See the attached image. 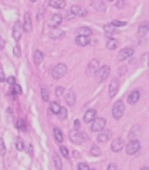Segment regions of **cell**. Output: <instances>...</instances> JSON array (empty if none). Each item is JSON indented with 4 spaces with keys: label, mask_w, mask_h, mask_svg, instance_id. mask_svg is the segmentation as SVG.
Segmentation results:
<instances>
[{
    "label": "cell",
    "mask_w": 149,
    "mask_h": 170,
    "mask_svg": "<svg viewBox=\"0 0 149 170\" xmlns=\"http://www.w3.org/2000/svg\"><path fill=\"white\" fill-rule=\"evenodd\" d=\"M20 92H21V88L19 87L17 84H14V85H13V91H11V94H13L14 97H16L17 94H20Z\"/></svg>",
    "instance_id": "obj_38"
},
{
    "label": "cell",
    "mask_w": 149,
    "mask_h": 170,
    "mask_svg": "<svg viewBox=\"0 0 149 170\" xmlns=\"http://www.w3.org/2000/svg\"><path fill=\"white\" fill-rule=\"evenodd\" d=\"M105 125H107L105 118H95L91 125V130L92 132H101V130L105 129Z\"/></svg>",
    "instance_id": "obj_6"
},
{
    "label": "cell",
    "mask_w": 149,
    "mask_h": 170,
    "mask_svg": "<svg viewBox=\"0 0 149 170\" xmlns=\"http://www.w3.org/2000/svg\"><path fill=\"white\" fill-rule=\"evenodd\" d=\"M53 162H54V166H55V169H57V170H61V169H63V162H61L60 156H58L57 153L53 155Z\"/></svg>",
    "instance_id": "obj_27"
},
{
    "label": "cell",
    "mask_w": 149,
    "mask_h": 170,
    "mask_svg": "<svg viewBox=\"0 0 149 170\" xmlns=\"http://www.w3.org/2000/svg\"><path fill=\"white\" fill-rule=\"evenodd\" d=\"M6 81H7V84H9V85H11V87H13L14 84H16V80H14V77H9V78H6Z\"/></svg>",
    "instance_id": "obj_45"
},
{
    "label": "cell",
    "mask_w": 149,
    "mask_h": 170,
    "mask_svg": "<svg viewBox=\"0 0 149 170\" xmlns=\"http://www.w3.org/2000/svg\"><path fill=\"white\" fill-rule=\"evenodd\" d=\"M47 4L48 6H51V7H54V9H64L65 7L64 0H50Z\"/></svg>",
    "instance_id": "obj_21"
},
{
    "label": "cell",
    "mask_w": 149,
    "mask_h": 170,
    "mask_svg": "<svg viewBox=\"0 0 149 170\" xmlns=\"http://www.w3.org/2000/svg\"><path fill=\"white\" fill-rule=\"evenodd\" d=\"M116 47H118V41H116L115 38H108V41H107V48H108V50H115Z\"/></svg>",
    "instance_id": "obj_29"
},
{
    "label": "cell",
    "mask_w": 149,
    "mask_h": 170,
    "mask_svg": "<svg viewBox=\"0 0 149 170\" xmlns=\"http://www.w3.org/2000/svg\"><path fill=\"white\" fill-rule=\"evenodd\" d=\"M90 170H94V169H90Z\"/></svg>",
    "instance_id": "obj_53"
},
{
    "label": "cell",
    "mask_w": 149,
    "mask_h": 170,
    "mask_svg": "<svg viewBox=\"0 0 149 170\" xmlns=\"http://www.w3.org/2000/svg\"><path fill=\"white\" fill-rule=\"evenodd\" d=\"M115 27H114V24L112 23H108V24H105L104 26V33L105 34H108V36H112V34L115 33Z\"/></svg>",
    "instance_id": "obj_26"
},
{
    "label": "cell",
    "mask_w": 149,
    "mask_h": 170,
    "mask_svg": "<svg viewBox=\"0 0 149 170\" xmlns=\"http://www.w3.org/2000/svg\"><path fill=\"white\" fill-rule=\"evenodd\" d=\"M61 37H64V31L61 30V28H51L50 31V38L53 40H58Z\"/></svg>",
    "instance_id": "obj_18"
},
{
    "label": "cell",
    "mask_w": 149,
    "mask_h": 170,
    "mask_svg": "<svg viewBox=\"0 0 149 170\" xmlns=\"http://www.w3.org/2000/svg\"><path fill=\"white\" fill-rule=\"evenodd\" d=\"M90 152H91V155H94V156H99L101 155V149H99L97 145H94V146H91V149H90Z\"/></svg>",
    "instance_id": "obj_33"
},
{
    "label": "cell",
    "mask_w": 149,
    "mask_h": 170,
    "mask_svg": "<svg viewBox=\"0 0 149 170\" xmlns=\"http://www.w3.org/2000/svg\"><path fill=\"white\" fill-rule=\"evenodd\" d=\"M21 34H23V26H21L20 21H16L13 27V38L16 41H19L21 38Z\"/></svg>",
    "instance_id": "obj_9"
},
{
    "label": "cell",
    "mask_w": 149,
    "mask_h": 170,
    "mask_svg": "<svg viewBox=\"0 0 149 170\" xmlns=\"http://www.w3.org/2000/svg\"><path fill=\"white\" fill-rule=\"evenodd\" d=\"M43 60H44V55H43V53H41L40 50H36V51H34V63L38 65V64L43 63Z\"/></svg>",
    "instance_id": "obj_25"
},
{
    "label": "cell",
    "mask_w": 149,
    "mask_h": 170,
    "mask_svg": "<svg viewBox=\"0 0 149 170\" xmlns=\"http://www.w3.org/2000/svg\"><path fill=\"white\" fill-rule=\"evenodd\" d=\"M44 10H46V7L43 6L40 9V10L37 11V20H41V19H43V14H44Z\"/></svg>",
    "instance_id": "obj_42"
},
{
    "label": "cell",
    "mask_w": 149,
    "mask_h": 170,
    "mask_svg": "<svg viewBox=\"0 0 149 170\" xmlns=\"http://www.w3.org/2000/svg\"><path fill=\"white\" fill-rule=\"evenodd\" d=\"M3 47H4V40L2 38V36H0V50H3Z\"/></svg>",
    "instance_id": "obj_49"
},
{
    "label": "cell",
    "mask_w": 149,
    "mask_h": 170,
    "mask_svg": "<svg viewBox=\"0 0 149 170\" xmlns=\"http://www.w3.org/2000/svg\"><path fill=\"white\" fill-rule=\"evenodd\" d=\"M139 98H141V92H139V91H132V92L128 95V103L134 105V103H136L139 101Z\"/></svg>",
    "instance_id": "obj_17"
},
{
    "label": "cell",
    "mask_w": 149,
    "mask_h": 170,
    "mask_svg": "<svg viewBox=\"0 0 149 170\" xmlns=\"http://www.w3.org/2000/svg\"><path fill=\"white\" fill-rule=\"evenodd\" d=\"M99 70V61L98 60H91L88 63V67H87V72L88 75H94L97 74V71Z\"/></svg>",
    "instance_id": "obj_10"
},
{
    "label": "cell",
    "mask_w": 149,
    "mask_h": 170,
    "mask_svg": "<svg viewBox=\"0 0 149 170\" xmlns=\"http://www.w3.org/2000/svg\"><path fill=\"white\" fill-rule=\"evenodd\" d=\"M68 137H70V140L75 145H81L87 140V135H85L84 132H80V130H71V132L68 133Z\"/></svg>",
    "instance_id": "obj_1"
},
{
    "label": "cell",
    "mask_w": 149,
    "mask_h": 170,
    "mask_svg": "<svg viewBox=\"0 0 149 170\" xmlns=\"http://www.w3.org/2000/svg\"><path fill=\"white\" fill-rule=\"evenodd\" d=\"M65 72H67V65L60 63L51 70V77L54 78V80H60V78H63L65 75Z\"/></svg>",
    "instance_id": "obj_2"
},
{
    "label": "cell",
    "mask_w": 149,
    "mask_h": 170,
    "mask_svg": "<svg viewBox=\"0 0 149 170\" xmlns=\"http://www.w3.org/2000/svg\"><path fill=\"white\" fill-rule=\"evenodd\" d=\"M108 170H118V167H116V164H115V163H109Z\"/></svg>",
    "instance_id": "obj_47"
},
{
    "label": "cell",
    "mask_w": 149,
    "mask_h": 170,
    "mask_svg": "<svg viewBox=\"0 0 149 170\" xmlns=\"http://www.w3.org/2000/svg\"><path fill=\"white\" fill-rule=\"evenodd\" d=\"M28 153L33 155V147H31V146H28Z\"/></svg>",
    "instance_id": "obj_51"
},
{
    "label": "cell",
    "mask_w": 149,
    "mask_h": 170,
    "mask_svg": "<svg viewBox=\"0 0 149 170\" xmlns=\"http://www.w3.org/2000/svg\"><path fill=\"white\" fill-rule=\"evenodd\" d=\"M122 147H124V140H122L121 137H118V139H115V140H112V143H111L112 152H119Z\"/></svg>",
    "instance_id": "obj_16"
},
{
    "label": "cell",
    "mask_w": 149,
    "mask_h": 170,
    "mask_svg": "<svg viewBox=\"0 0 149 170\" xmlns=\"http://www.w3.org/2000/svg\"><path fill=\"white\" fill-rule=\"evenodd\" d=\"M134 55V50L132 48H122V50H119V54H118V60L119 61H124L126 60V58H129V57Z\"/></svg>",
    "instance_id": "obj_12"
},
{
    "label": "cell",
    "mask_w": 149,
    "mask_h": 170,
    "mask_svg": "<svg viewBox=\"0 0 149 170\" xmlns=\"http://www.w3.org/2000/svg\"><path fill=\"white\" fill-rule=\"evenodd\" d=\"M65 102H67L70 107H74L75 105V94L71 92V91L65 94Z\"/></svg>",
    "instance_id": "obj_22"
},
{
    "label": "cell",
    "mask_w": 149,
    "mask_h": 170,
    "mask_svg": "<svg viewBox=\"0 0 149 170\" xmlns=\"http://www.w3.org/2000/svg\"><path fill=\"white\" fill-rule=\"evenodd\" d=\"M139 149H141V142H139L138 139H132L131 142H128V145H126V153L131 155V156L138 153Z\"/></svg>",
    "instance_id": "obj_4"
},
{
    "label": "cell",
    "mask_w": 149,
    "mask_h": 170,
    "mask_svg": "<svg viewBox=\"0 0 149 170\" xmlns=\"http://www.w3.org/2000/svg\"><path fill=\"white\" fill-rule=\"evenodd\" d=\"M53 132H54V137H55V140H57L58 143H61L63 140H64V135H63V132H61L58 128H54L53 129Z\"/></svg>",
    "instance_id": "obj_28"
},
{
    "label": "cell",
    "mask_w": 149,
    "mask_h": 170,
    "mask_svg": "<svg viewBox=\"0 0 149 170\" xmlns=\"http://www.w3.org/2000/svg\"><path fill=\"white\" fill-rule=\"evenodd\" d=\"M124 111H125L124 102H122V101H116V102L114 103V108H112V116L115 118L116 120L121 119L122 115H124Z\"/></svg>",
    "instance_id": "obj_3"
},
{
    "label": "cell",
    "mask_w": 149,
    "mask_h": 170,
    "mask_svg": "<svg viewBox=\"0 0 149 170\" xmlns=\"http://www.w3.org/2000/svg\"><path fill=\"white\" fill-rule=\"evenodd\" d=\"M61 21H63V16L61 14H51L47 20V26L51 27V28H58Z\"/></svg>",
    "instance_id": "obj_7"
},
{
    "label": "cell",
    "mask_w": 149,
    "mask_h": 170,
    "mask_svg": "<svg viewBox=\"0 0 149 170\" xmlns=\"http://www.w3.org/2000/svg\"><path fill=\"white\" fill-rule=\"evenodd\" d=\"M112 24H114V27H124V26H126V23L125 21H118V20H115V21H112Z\"/></svg>",
    "instance_id": "obj_40"
},
{
    "label": "cell",
    "mask_w": 149,
    "mask_h": 170,
    "mask_svg": "<svg viewBox=\"0 0 149 170\" xmlns=\"http://www.w3.org/2000/svg\"><path fill=\"white\" fill-rule=\"evenodd\" d=\"M13 53H14V55H16V57H20V48H19V47H14Z\"/></svg>",
    "instance_id": "obj_48"
},
{
    "label": "cell",
    "mask_w": 149,
    "mask_h": 170,
    "mask_svg": "<svg viewBox=\"0 0 149 170\" xmlns=\"http://www.w3.org/2000/svg\"><path fill=\"white\" fill-rule=\"evenodd\" d=\"M60 109H61V105L58 102H50V111L53 113H57V115H58Z\"/></svg>",
    "instance_id": "obj_30"
},
{
    "label": "cell",
    "mask_w": 149,
    "mask_h": 170,
    "mask_svg": "<svg viewBox=\"0 0 149 170\" xmlns=\"http://www.w3.org/2000/svg\"><path fill=\"white\" fill-rule=\"evenodd\" d=\"M68 13H71L72 16H80V17H84L87 16V10H85L84 7L78 6V4H74V6H71V9H70V11Z\"/></svg>",
    "instance_id": "obj_8"
},
{
    "label": "cell",
    "mask_w": 149,
    "mask_h": 170,
    "mask_svg": "<svg viewBox=\"0 0 149 170\" xmlns=\"http://www.w3.org/2000/svg\"><path fill=\"white\" fill-rule=\"evenodd\" d=\"M0 81H2V82H3V81H6V75H4L3 68H0Z\"/></svg>",
    "instance_id": "obj_46"
},
{
    "label": "cell",
    "mask_w": 149,
    "mask_h": 170,
    "mask_svg": "<svg viewBox=\"0 0 149 170\" xmlns=\"http://www.w3.org/2000/svg\"><path fill=\"white\" fill-rule=\"evenodd\" d=\"M58 116H60V119H65L67 118V109L64 107H61L60 112H58Z\"/></svg>",
    "instance_id": "obj_36"
},
{
    "label": "cell",
    "mask_w": 149,
    "mask_h": 170,
    "mask_svg": "<svg viewBox=\"0 0 149 170\" xmlns=\"http://www.w3.org/2000/svg\"><path fill=\"white\" fill-rule=\"evenodd\" d=\"M109 137H111V132L107 130V129H104V130L99 132L98 137H97V142H98V143H105L107 140H109Z\"/></svg>",
    "instance_id": "obj_14"
},
{
    "label": "cell",
    "mask_w": 149,
    "mask_h": 170,
    "mask_svg": "<svg viewBox=\"0 0 149 170\" xmlns=\"http://www.w3.org/2000/svg\"><path fill=\"white\" fill-rule=\"evenodd\" d=\"M125 4H126L125 0H118V2H115V6H116V7H119V9H122V7L125 6Z\"/></svg>",
    "instance_id": "obj_43"
},
{
    "label": "cell",
    "mask_w": 149,
    "mask_h": 170,
    "mask_svg": "<svg viewBox=\"0 0 149 170\" xmlns=\"http://www.w3.org/2000/svg\"><path fill=\"white\" fill-rule=\"evenodd\" d=\"M95 118H97V111L95 109H88L84 113V122L85 124H91V122H94Z\"/></svg>",
    "instance_id": "obj_13"
},
{
    "label": "cell",
    "mask_w": 149,
    "mask_h": 170,
    "mask_svg": "<svg viewBox=\"0 0 149 170\" xmlns=\"http://www.w3.org/2000/svg\"><path fill=\"white\" fill-rule=\"evenodd\" d=\"M78 36H84V37H90L92 34V30L90 28V27H80L78 28Z\"/></svg>",
    "instance_id": "obj_24"
},
{
    "label": "cell",
    "mask_w": 149,
    "mask_h": 170,
    "mask_svg": "<svg viewBox=\"0 0 149 170\" xmlns=\"http://www.w3.org/2000/svg\"><path fill=\"white\" fill-rule=\"evenodd\" d=\"M141 170H149V167H142Z\"/></svg>",
    "instance_id": "obj_52"
},
{
    "label": "cell",
    "mask_w": 149,
    "mask_h": 170,
    "mask_svg": "<svg viewBox=\"0 0 149 170\" xmlns=\"http://www.w3.org/2000/svg\"><path fill=\"white\" fill-rule=\"evenodd\" d=\"M74 126H75V130L80 129V120H75V122H74Z\"/></svg>",
    "instance_id": "obj_50"
},
{
    "label": "cell",
    "mask_w": 149,
    "mask_h": 170,
    "mask_svg": "<svg viewBox=\"0 0 149 170\" xmlns=\"http://www.w3.org/2000/svg\"><path fill=\"white\" fill-rule=\"evenodd\" d=\"M16 128L19 130H26V120L24 119H17L16 120Z\"/></svg>",
    "instance_id": "obj_31"
},
{
    "label": "cell",
    "mask_w": 149,
    "mask_h": 170,
    "mask_svg": "<svg viewBox=\"0 0 149 170\" xmlns=\"http://www.w3.org/2000/svg\"><path fill=\"white\" fill-rule=\"evenodd\" d=\"M41 98H43V101H46V102L50 99V95H48V91H47V88L46 87L41 88Z\"/></svg>",
    "instance_id": "obj_32"
},
{
    "label": "cell",
    "mask_w": 149,
    "mask_h": 170,
    "mask_svg": "<svg viewBox=\"0 0 149 170\" xmlns=\"http://www.w3.org/2000/svg\"><path fill=\"white\" fill-rule=\"evenodd\" d=\"M55 95H57V97L64 95V88H63V87H57V88H55Z\"/></svg>",
    "instance_id": "obj_41"
},
{
    "label": "cell",
    "mask_w": 149,
    "mask_h": 170,
    "mask_svg": "<svg viewBox=\"0 0 149 170\" xmlns=\"http://www.w3.org/2000/svg\"><path fill=\"white\" fill-rule=\"evenodd\" d=\"M60 152H61V155L64 157H70V152H68V149L65 146H61L60 147Z\"/></svg>",
    "instance_id": "obj_37"
},
{
    "label": "cell",
    "mask_w": 149,
    "mask_h": 170,
    "mask_svg": "<svg viewBox=\"0 0 149 170\" xmlns=\"http://www.w3.org/2000/svg\"><path fill=\"white\" fill-rule=\"evenodd\" d=\"M78 170H90V167L87 163H80L78 164Z\"/></svg>",
    "instance_id": "obj_44"
},
{
    "label": "cell",
    "mask_w": 149,
    "mask_h": 170,
    "mask_svg": "<svg viewBox=\"0 0 149 170\" xmlns=\"http://www.w3.org/2000/svg\"><path fill=\"white\" fill-rule=\"evenodd\" d=\"M148 31H149V23H148V21H143V23L139 26V28H138V36L139 37H145Z\"/></svg>",
    "instance_id": "obj_19"
},
{
    "label": "cell",
    "mask_w": 149,
    "mask_h": 170,
    "mask_svg": "<svg viewBox=\"0 0 149 170\" xmlns=\"http://www.w3.org/2000/svg\"><path fill=\"white\" fill-rule=\"evenodd\" d=\"M23 31H26V33H28V31H31V17L28 13L24 14V20H23Z\"/></svg>",
    "instance_id": "obj_15"
},
{
    "label": "cell",
    "mask_w": 149,
    "mask_h": 170,
    "mask_svg": "<svg viewBox=\"0 0 149 170\" xmlns=\"http://www.w3.org/2000/svg\"><path fill=\"white\" fill-rule=\"evenodd\" d=\"M91 4L98 11H105L107 10V4H105V2H102V0H94V2H91Z\"/></svg>",
    "instance_id": "obj_20"
},
{
    "label": "cell",
    "mask_w": 149,
    "mask_h": 170,
    "mask_svg": "<svg viewBox=\"0 0 149 170\" xmlns=\"http://www.w3.org/2000/svg\"><path fill=\"white\" fill-rule=\"evenodd\" d=\"M16 149L19 150V152L24 150V143H23V140H21L20 137H17V139H16Z\"/></svg>",
    "instance_id": "obj_34"
},
{
    "label": "cell",
    "mask_w": 149,
    "mask_h": 170,
    "mask_svg": "<svg viewBox=\"0 0 149 170\" xmlns=\"http://www.w3.org/2000/svg\"><path fill=\"white\" fill-rule=\"evenodd\" d=\"M109 72H111V68L108 67V65H104V67H99V70L97 71V74H95V77H97V81L98 82H104L107 78H108Z\"/></svg>",
    "instance_id": "obj_5"
},
{
    "label": "cell",
    "mask_w": 149,
    "mask_h": 170,
    "mask_svg": "<svg viewBox=\"0 0 149 170\" xmlns=\"http://www.w3.org/2000/svg\"><path fill=\"white\" fill-rule=\"evenodd\" d=\"M139 132H141V128H139V126H134V128H132V130L129 132V137H134L135 135H138Z\"/></svg>",
    "instance_id": "obj_35"
},
{
    "label": "cell",
    "mask_w": 149,
    "mask_h": 170,
    "mask_svg": "<svg viewBox=\"0 0 149 170\" xmlns=\"http://www.w3.org/2000/svg\"><path fill=\"white\" fill-rule=\"evenodd\" d=\"M0 155H6V146H4V142L2 137H0Z\"/></svg>",
    "instance_id": "obj_39"
},
{
    "label": "cell",
    "mask_w": 149,
    "mask_h": 170,
    "mask_svg": "<svg viewBox=\"0 0 149 170\" xmlns=\"http://www.w3.org/2000/svg\"><path fill=\"white\" fill-rule=\"evenodd\" d=\"M75 43H77L78 46L85 47V46H88V44H90V38H88V37H84V36H77Z\"/></svg>",
    "instance_id": "obj_23"
},
{
    "label": "cell",
    "mask_w": 149,
    "mask_h": 170,
    "mask_svg": "<svg viewBox=\"0 0 149 170\" xmlns=\"http://www.w3.org/2000/svg\"><path fill=\"white\" fill-rule=\"evenodd\" d=\"M118 89H119V81L116 80V78H114V80L111 81V84H109V89H108V92H109V97L111 98H114L118 94Z\"/></svg>",
    "instance_id": "obj_11"
}]
</instances>
